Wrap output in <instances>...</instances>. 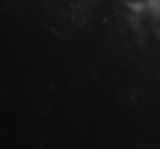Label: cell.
Segmentation results:
<instances>
[]
</instances>
